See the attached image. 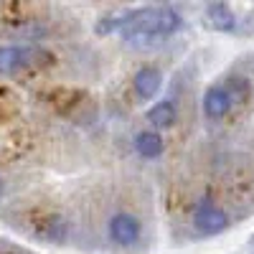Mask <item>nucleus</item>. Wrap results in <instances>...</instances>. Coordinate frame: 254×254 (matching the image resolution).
I'll return each mask as SVG.
<instances>
[{
	"mask_svg": "<svg viewBox=\"0 0 254 254\" xmlns=\"http://www.w3.org/2000/svg\"><path fill=\"white\" fill-rule=\"evenodd\" d=\"M183 28V18L178 10L165 8V5H155V8H137V10H127V13H110L102 15L97 20V36H110L115 31L125 33V31H142V33H153L160 38H171L173 33H178Z\"/></svg>",
	"mask_w": 254,
	"mask_h": 254,
	"instance_id": "nucleus-1",
	"label": "nucleus"
},
{
	"mask_svg": "<svg viewBox=\"0 0 254 254\" xmlns=\"http://www.w3.org/2000/svg\"><path fill=\"white\" fill-rule=\"evenodd\" d=\"M54 56L36 46H0V74H18L23 69H41Z\"/></svg>",
	"mask_w": 254,
	"mask_h": 254,
	"instance_id": "nucleus-2",
	"label": "nucleus"
},
{
	"mask_svg": "<svg viewBox=\"0 0 254 254\" xmlns=\"http://www.w3.org/2000/svg\"><path fill=\"white\" fill-rule=\"evenodd\" d=\"M107 237L115 247L130 249L142 237V224L135 214H130V211H117V214H112L110 221H107Z\"/></svg>",
	"mask_w": 254,
	"mask_h": 254,
	"instance_id": "nucleus-3",
	"label": "nucleus"
},
{
	"mask_svg": "<svg viewBox=\"0 0 254 254\" xmlns=\"http://www.w3.org/2000/svg\"><path fill=\"white\" fill-rule=\"evenodd\" d=\"M231 219L229 214L216 206L214 201H208V198H201L193 208V226L201 231V234H224V231L229 229Z\"/></svg>",
	"mask_w": 254,
	"mask_h": 254,
	"instance_id": "nucleus-4",
	"label": "nucleus"
},
{
	"mask_svg": "<svg viewBox=\"0 0 254 254\" xmlns=\"http://www.w3.org/2000/svg\"><path fill=\"white\" fill-rule=\"evenodd\" d=\"M132 89L142 102H150L163 89V71L158 66H153V64H145L132 76Z\"/></svg>",
	"mask_w": 254,
	"mask_h": 254,
	"instance_id": "nucleus-5",
	"label": "nucleus"
},
{
	"mask_svg": "<svg viewBox=\"0 0 254 254\" xmlns=\"http://www.w3.org/2000/svg\"><path fill=\"white\" fill-rule=\"evenodd\" d=\"M203 115L208 117V120H224L229 112H231V97H229V92H226V87H208L206 92H203Z\"/></svg>",
	"mask_w": 254,
	"mask_h": 254,
	"instance_id": "nucleus-6",
	"label": "nucleus"
},
{
	"mask_svg": "<svg viewBox=\"0 0 254 254\" xmlns=\"http://www.w3.org/2000/svg\"><path fill=\"white\" fill-rule=\"evenodd\" d=\"M203 18L214 31H221V33H234L237 31V15L229 8V3H221V0L208 3L203 8Z\"/></svg>",
	"mask_w": 254,
	"mask_h": 254,
	"instance_id": "nucleus-7",
	"label": "nucleus"
},
{
	"mask_svg": "<svg viewBox=\"0 0 254 254\" xmlns=\"http://www.w3.org/2000/svg\"><path fill=\"white\" fill-rule=\"evenodd\" d=\"M69 229H71V226H69L66 216L59 214V211H54V214H49L44 221H38L36 237L44 239V242H51V244H61V242H66Z\"/></svg>",
	"mask_w": 254,
	"mask_h": 254,
	"instance_id": "nucleus-8",
	"label": "nucleus"
},
{
	"mask_svg": "<svg viewBox=\"0 0 254 254\" xmlns=\"http://www.w3.org/2000/svg\"><path fill=\"white\" fill-rule=\"evenodd\" d=\"M145 117L155 130H168V127H173V122L178 117V104L173 99H160L145 112Z\"/></svg>",
	"mask_w": 254,
	"mask_h": 254,
	"instance_id": "nucleus-9",
	"label": "nucleus"
},
{
	"mask_svg": "<svg viewBox=\"0 0 254 254\" xmlns=\"http://www.w3.org/2000/svg\"><path fill=\"white\" fill-rule=\"evenodd\" d=\"M163 150H165V142H163L160 132H155V130H142V132L135 135V153H137L140 158L155 160V158L163 155Z\"/></svg>",
	"mask_w": 254,
	"mask_h": 254,
	"instance_id": "nucleus-10",
	"label": "nucleus"
},
{
	"mask_svg": "<svg viewBox=\"0 0 254 254\" xmlns=\"http://www.w3.org/2000/svg\"><path fill=\"white\" fill-rule=\"evenodd\" d=\"M122 44L135 49V51H147V49H158L160 44H165V38L153 36V33H142V31H125Z\"/></svg>",
	"mask_w": 254,
	"mask_h": 254,
	"instance_id": "nucleus-11",
	"label": "nucleus"
},
{
	"mask_svg": "<svg viewBox=\"0 0 254 254\" xmlns=\"http://www.w3.org/2000/svg\"><path fill=\"white\" fill-rule=\"evenodd\" d=\"M3 193H5V181H3V176H0V198H3Z\"/></svg>",
	"mask_w": 254,
	"mask_h": 254,
	"instance_id": "nucleus-12",
	"label": "nucleus"
},
{
	"mask_svg": "<svg viewBox=\"0 0 254 254\" xmlns=\"http://www.w3.org/2000/svg\"><path fill=\"white\" fill-rule=\"evenodd\" d=\"M249 244H252V247H254V234H252V239H249Z\"/></svg>",
	"mask_w": 254,
	"mask_h": 254,
	"instance_id": "nucleus-13",
	"label": "nucleus"
}]
</instances>
